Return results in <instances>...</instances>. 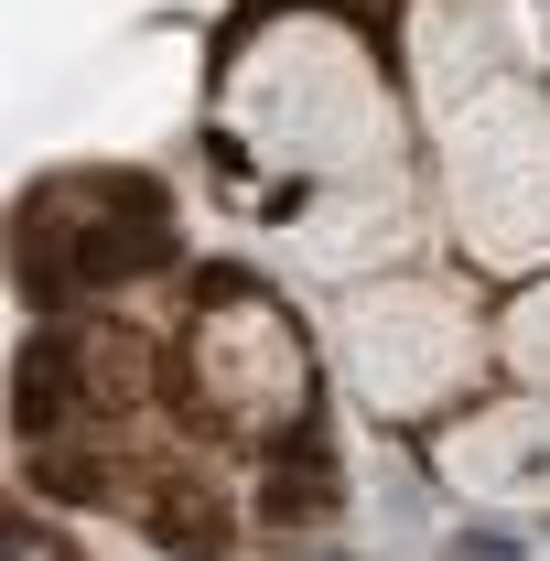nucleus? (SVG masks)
<instances>
[{
	"label": "nucleus",
	"instance_id": "f257e3e1",
	"mask_svg": "<svg viewBox=\"0 0 550 561\" xmlns=\"http://www.w3.org/2000/svg\"><path fill=\"white\" fill-rule=\"evenodd\" d=\"M22 291L44 313H76V302H119V291H151V280L184 271V216L151 173H55L22 195Z\"/></svg>",
	"mask_w": 550,
	"mask_h": 561
},
{
	"label": "nucleus",
	"instance_id": "f03ea898",
	"mask_svg": "<svg viewBox=\"0 0 550 561\" xmlns=\"http://www.w3.org/2000/svg\"><path fill=\"white\" fill-rule=\"evenodd\" d=\"M496 346H507V367H529V378H550V280H540V291H518V302H507V324H496Z\"/></svg>",
	"mask_w": 550,
	"mask_h": 561
}]
</instances>
